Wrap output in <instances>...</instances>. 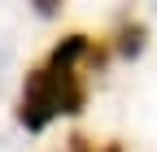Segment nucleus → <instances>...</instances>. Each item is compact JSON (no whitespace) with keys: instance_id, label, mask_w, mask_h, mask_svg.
I'll return each mask as SVG.
<instances>
[{"instance_id":"1","label":"nucleus","mask_w":157,"mask_h":152,"mask_svg":"<svg viewBox=\"0 0 157 152\" xmlns=\"http://www.w3.org/2000/svg\"><path fill=\"white\" fill-rule=\"evenodd\" d=\"M87 104V87H83V74L74 65H57V61H44L39 70L26 74L22 83V96H17V122H22L31 135H39L52 118H74L83 113Z\"/></svg>"},{"instance_id":"2","label":"nucleus","mask_w":157,"mask_h":152,"mask_svg":"<svg viewBox=\"0 0 157 152\" xmlns=\"http://www.w3.org/2000/svg\"><path fill=\"white\" fill-rule=\"evenodd\" d=\"M144 44H148V26L140 22V17H118V56H140L144 52Z\"/></svg>"},{"instance_id":"3","label":"nucleus","mask_w":157,"mask_h":152,"mask_svg":"<svg viewBox=\"0 0 157 152\" xmlns=\"http://www.w3.org/2000/svg\"><path fill=\"white\" fill-rule=\"evenodd\" d=\"M66 143H70V152H96V148H92V139H87V135H70V139H66Z\"/></svg>"},{"instance_id":"4","label":"nucleus","mask_w":157,"mask_h":152,"mask_svg":"<svg viewBox=\"0 0 157 152\" xmlns=\"http://www.w3.org/2000/svg\"><path fill=\"white\" fill-rule=\"evenodd\" d=\"M57 9H61V5H57V0H35V13H39V17H52Z\"/></svg>"},{"instance_id":"5","label":"nucleus","mask_w":157,"mask_h":152,"mask_svg":"<svg viewBox=\"0 0 157 152\" xmlns=\"http://www.w3.org/2000/svg\"><path fill=\"white\" fill-rule=\"evenodd\" d=\"M101 152H122V143H105V148H101Z\"/></svg>"}]
</instances>
